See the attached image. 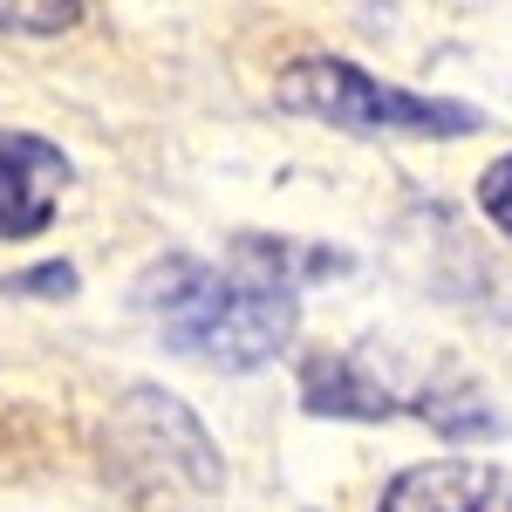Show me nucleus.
Listing matches in <instances>:
<instances>
[{
  "label": "nucleus",
  "mask_w": 512,
  "mask_h": 512,
  "mask_svg": "<svg viewBox=\"0 0 512 512\" xmlns=\"http://www.w3.org/2000/svg\"><path fill=\"white\" fill-rule=\"evenodd\" d=\"M137 308L158 315L171 349L198 355L212 369H253L287 349L294 335V280L280 274V246L246 239L239 267L212 260H164L144 274Z\"/></svg>",
  "instance_id": "1"
},
{
  "label": "nucleus",
  "mask_w": 512,
  "mask_h": 512,
  "mask_svg": "<svg viewBox=\"0 0 512 512\" xmlns=\"http://www.w3.org/2000/svg\"><path fill=\"white\" fill-rule=\"evenodd\" d=\"M274 96H280V110L321 117V123H335V130H396V137H472L478 130L472 103L390 89V82L362 76L355 62H335V55L294 62V69L274 82Z\"/></svg>",
  "instance_id": "2"
},
{
  "label": "nucleus",
  "mask_w": 512,
  "mask_h": 512,
  "mask_svg": "<svg viewBox=\"0 0 512 512\" xmlns=\"http://www.w3.org/2000/svg\"><path fill=\"white\" fill-rule=\"evenodd\" d=\"M376 512H512V472L478 465V458L410 465V472L383 492Z\"/></svg>",
  "instance_id": "3"
},
{
  "label": "nucleus",
  "mask_w": 512,
  "mask_h": 512,
  "mask_svg": "<svg viewBox=\"0 0 512 512\" xmlns=\"http://www.w3.org/2000/svg\"><path fill=\"white\" fill-rule=\"evenodd\" d=\"M69 158L55 144H41L28 130H7L0 137V239H28L55 219V198H62Z\"/></svg>",
  "instance_id": "4"
},
{
  "label": "nucleus",
  "mask_w": 512,
  "mask_h": 512,
  "mask_svg": "<svg viewBox=\"0 0 512 512\" xmlns=\"http://www.w3.org/2000/svg\"><path fill=\"white\" fill-rule=\"evenodd\" d=\"M301 396L315 417H396V396L383 383H369L349 355H315L301 369Z\"/></svg>",
  "instance_id": "5"
},
{
  "label": "nucleus",
  "mask_w": 512,
  "mask_h": 512,
  "mask_svg": "<svg viewBox=\"0 0 512 512\" xmlns=\"http://www.w3.org/2000/svg\"><path fill=\"white\" fill-rule=\"evenodd\" d=\"M82 21V0H55V7H0V28L14 35H62Z\"/></svg>",
  "instance_id": "6"
},
{
  "label": "nucleus",
  "mask_w": 512,
  "mask_h": 512,
  "mask_svg": "<svg viewBox=\"0 0 512 512\" xmlns=\"http://www.w3.org/2000/svg\"><path fill=\"white\" fill-rule=\"evenodd\" d=\"M478 205L492 212V226H499V233H512V158H499L485 178H478Z\"/></svg>",
  "instance_id": "7"
},
{
  "label": "nucleus",
  "mask_w": 512,
  "mask_h": 512,
  "mask_svg": "<svg viewBox=\"0 0 512 512\" xmlns=\"http://www.w3.org/2000/svg\"><path fill=\"white\" fill-rule=\"evenodd\" d=\"M7 287H21V294H69L76 287V267H35V274L7 280Z\"/></svg>",
  "instance_id": "8"
}]
</instances>
